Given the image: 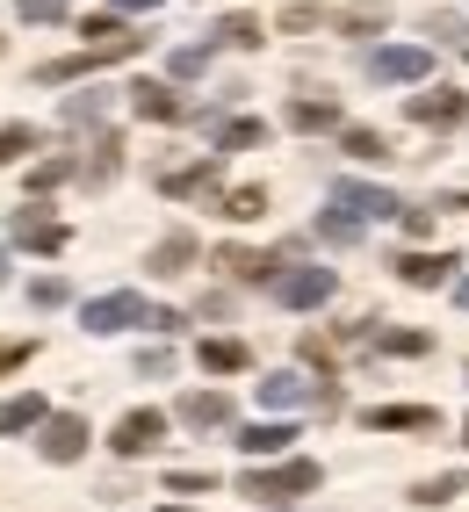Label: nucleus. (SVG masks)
<instances>
[{"mask_svg": "<svg viewBox=\"0 0 469 512\" xmlns=\"http://www.w3.org/2000/svg\"><path fill=\"white\" fill-rule=\"evenodd\" d=\"M239 491L260 498V505H296V498H311L318 491V462H275V469H246L239 476Z\"/></svg>", "mask_w": 469, "mask_h": 512, "instance_id": "nucleus-1", "label": "nucleus"}, {"mask_svg": "<svg viewBox=\"0 0 469 512\" xmlns=\"http://www.w3.org/2000/svg\"><path fill=\"white\" fill-rule=\"evenodd\" d=\"M145 37H116V44H87V51H73V58H51V65H37V80L44 87H58V80H80V73H102V65H116V58H130Z\"/></svg>", "mask_w": 469, "mask_h": 512, "instance_id": "nucleus-2", "label": "nucleus"}, {"mask_svg": "<svg viewBox=\"0 0 469 512\" xmlns=\"http://www.w3.org/2000/svg\"><path fill=\"white\" fill-rule=\"evenodd\" d=\"M80 325H87V332H130V325H152V311H145V296L109 289V296H94L87 311H80Z\"/></svg>", "mask_w": 469, "mask_h": 512, "instance_id": "nucleus-3", "label": "nucleus"}, {"mask_svg": "<svg viewBox=\"0 0 469 512\" xmlns=\"http://www.w3.org/2000/svg\"><path fill=\"white\" fill-rule=\"evenodd\" d=\"M260 404H318V412H340V390H318V383H304L296 368H275V375H260Z\"/></svg>", "mask_w": 469, "mask_h": 512, "instance_id": "nucleus-4", "label": "nucleus"}, {"mask_svg": "<svg viewBox=\"0 0 469 512\" xmlns=\"http://www.w3.org/2000/svg\"><path fill=\"white\" fill-rule=\"evenodd\" d=\"M275 303H289V311L332 303V267H289V275H275Z\"/></svg>", "mask_w": 469, "mask_h": 512, "instance_id": "nucleus-5", "label": "nucleus"}, {"mask_svg": "<svg viewBox=\"0 0 469 512\" xmlns=\"http://www.w3.org/2000/svg\"><path fill=\"white\" fill-rule=\"evenodd\" d=\"M159 440H166V412H152V404H145V412H123V419H116V440H109V448H116L123 462H138V455L159 448Z\"/></svg>", "mask_w": 469, "mask_h": 512, "instance_id": "nucleus-6", "label": "nucleus"}, {"mask_svg": "<svg viewBox=\"0 0 469 512\" xmlns=\"http://www.w3.org/2000/svg\"><path fill=\"white\" fill-rule=\"evenodd\" d=\"M405 116L419 130H448V123H469V94L462 87H433V94H412L405 101Z\"/></svg>", "mask_w": 469, "mask_h": 512, "instance_id": "nucleus-7", "label": "nucleus"}, {"mask_svg": "<svg viewBox=\"0 0 469 512\" xmlns=\"http://www.w3.org/2000/svg\"><path fill=\"white\" fill-rule=\"evenodd\" d=\"M15 238L29 253H65V246H73V231H65L44 202H22V210H15Z\"/></svg>", "mask_w": 469, "mask_h": 512, "instance_id": "nucleus-8", "label": "nucleus"}, {"mask_svg": "<svg viewBox=\"0 0 469 512\" xmlns=\"http://www.w3.org/2000/svg\"><path fill=\"white\" fill-rule=\"evenodd\" d=\"M433 73V51L426 44H383L368 51V80H426Z\"/></svg>", "mask_w": 469, "mask_h": 512, "instance_id": "nucleus-9", "label": "nucleus"}, {"mask_svg": "<svg viewBox=\"0 0 469 512\" xmlns=\"http://www.w3.org/2000/svg\"><path fill=\"white\" fill-rule=\"evenodd\" d=\"M217 181H224V166H217V159H188V166H166V174H159V195H174V202H203V195H217Z\"/></svg>", "mask_w": 469, "mask_h": 512, "instance_id": "nucleus-10", "label": "nucleus"}, {"mask_svg": "<svg viewBox=\"0 0 469 512\" xmlns=\"http://www.w3.org/2000/svg\"><path fill=\"white\" fill-rule=\"evenodd\" d=\"M37 448H44V462H80V455H87V419H80V412H51Z\"/></svg>", "mask_w": 469, "mask_h": 512, "instance_id": "nucleus-11", "label": "nucleus"}, {"mask_svg": "<svg viewBox=\"0 0 469 512\" xmlns=\"http://www.w3.org/2000/svg\"><path fill=\"white\" fill-rule=\"evenodd\" d=\"M368 433H441V412L433 404H376Z\"/></svg>", "mask_w": 469, "mask_h": 512, "instance_id": "nucleus-12", "label": "nucleus"}, {"mask_svg": "<svg viewBox=\"0 0 469 512\" xmlns=\"http://www.w3.org/2000/svg\"><path fill=\"white\" fill-rule=\"evenodd\" d=\"M332 202H347L354 217H405V202H397L390 188H368V181H332Z\"/></svg>", "mask_w": 469, "mask_h": 512, "instance_id": "nucleus-13", "label": "nucleus"}, {"mask_svg": "<svg viewBox=\"0 0 469 512\" xmlns=\"http://www.w3.org/2000/svg\"><path fill=\"white\" fill-rule=\"evenodd\" d=\"M123 94H130V109L152 116V123H181V116H188V101H181L174 87H159V80H130Z\"/></svg>", "mask_w": 469, "mask_h": 512, "instance_id": "nucleus-14", "label": "nucleus"}, {"mask_svg": "<svg viewBox=\"0 0 469 512\" xmlns=\"http://www.w3.org/2000/svg\"><path fill=\"white\" fill-rule=\"evenodd\" d=\"M174 419H181V426H195V433L231 426V397H224V390H188V397L174 404Z\"/></svg>", "mask_w": 469, "mask_h": 512, "instance_id": "nucleus-15", "label": "nucleus"}, {"mask_svg": "<svg viewBox=\"0 0 469 512\" xmlns=\"http://www.w3.org/2000/svg\"><path fill=\"white\" fill-rule=\"evenodd\" d=\"M354 332L368 339V347H383V354H405V361H412V354H433V339H426V332H405V325H376V318H361Z\"/></svg>", "mask_w": 469, "mask_h": 512, "instance_id": "nucleus-16", "label": "nucleus"}, {"mask_svg": "<svg viewBox=\"0 0 469 512\" xmlns=\"http://www.w3.org/2000/svg\"><path fill=\"white\" fill-rule=\"evenodd\" d=\"M217 267H224V275L231 282H275V253H253V246H217Z\"/></svg>", "mask_w": 469, "mask_h": 512, "instance_id": "nucleus-17", "label": "nucleus"}, {"mask_svg": "<svg viewBox=\"0 0 469 512\" xmlns=\"http://www.w3.org/2000/svg\"><path fill=\"white\" fill-rule=\"evenodd\" d=\"M195 253H203V246H195L188 231H174V238H159V246L145 253V275H188Z\"/></svg>", "mask_w": 469, "mask_h": 512, "instance_id": "nucleus-18", "label": "nucleus"}, {"mask_svg": "<svg viewBox=\"0 0 469 512\" xmlns=\"http://www.w3.org/2000/svg\"><path fill=\"white\" fill-rule=\"evenodd\" d=\"M397 275H405L412 289H441L455 275V253H405V260H397Z\"/></svg>", "mask_w": 469, "mask_h": 512, "instance_id": "nucleus-19", "label": "nucleus"}, {"mask_svg": "<svg viewBox=\"0 0 469 512\" xmlns=\"http://www.w3.org/2000/svg\"><path fill=\"white\" fill-rule=\"evenodd\" d=\"M289 440H296V426H289V419H267V426H239V448H246L253 462H267V455H282Z\"/></svg>", "mask_w": 469, "mask_h": 512, "instance_id": "nucleus-20", "label": "nucleus"}, {"mask_svg": "<svg viewBox=\"0 0 469 512\" xmlns=\"http://www.w3.org/2000/svg\"><path fill=\"white\" fill-rule=\"evenodd\" d=\"M51 412H44V397L37 390H22V397H8V404H0V440H8V433H29V426H44Z\"/></svg>", "mask_w": 469, "mask_h": 512, "instance_id": "nucleus-21", "label": "nucleus"}, {"mask_svg": "<svg viewBox=\"0 0 469 512\" xmlns=\"http://www.w3.org/2000/svg\"><path fill=\"white\" fill-rule=\"evenodd\" d=\"M289 123H296V130H347V123H340V101H332V94H318V101H311V94L289 101Z\"/></svg>", "mask_w": 469, "mask_h": 512, "instance_id": "nucleus-22", "label": "nucleus"}, {"mask_svg": "<svg viewBox=\"0 0 469 512\" xmlns=\"http://www.w3.org/2000/svg\"><path fill=\"white\" fill-rule=\"evenodd\" d=\"M116 166H123V138H116V130H102V138H94V159L80 166V174H87V188H109Z\"/></svg>", "mask_w": 469, "mask_h": 512, "instance_id": "nucleus-23", "label": "nucleus"}, {"mask_svg": "<svg viewBox=\"0 0 469 512\" xmlns=\"http://www.w3.org/2000/svg\"><path fill=\"white\" fill-rule=\"evenodd\" d=\"M253 145H267V123H260V116H231V123H217V152H253Z\"/></svg>", "mask_w": 469, "mask_h": 512, "instance_id": "nucleus-24", "label": "nucleus"}, {"mask_svg": "<svg viewBox=\"0 0 469 512\" xmlns=\"http://www.w3.org/2000/svg\"><path fill=\"white\" fill-rule=\"evenodd\" d=\"M340 145H347L354 159H368V166H383V159H390V138H383V130H361V123L340 130Z\"/></svg>", "mask_w": 469, "mask_h": 512, "instance_id": "nucleus-25", "label": "nucleus"}, {"mask_svg": "<svg viewBox=\"0 0 469 512\" xmlns=\"http://www.w3.org/2000/svg\"><path fill=\"white\" fill-rule=\"evenodd\" d=\"M246 361H253V354L239 347V339H203V368H210V375H239Z\"/></svg>", "mask_w": 469, "mask_h": 512, "instance_id": "nucleus-26", "label": "nucleus"}, {"mask_svg": "<svg viewBox=\"0 0 469 512\" xmlns=\"http://www.w3.org/2000/svg\"><path fill=\"white\" fill-rule=\"evenodd\" d=\"M318 238H325V246H354V238H361V217L340 202V210H325V217H318Z\"/></svg>", "mask_w": 469, "mask_h": 512, "instance_id": "nucleus-27", "label": "nucleus"}, {"mask_svg": "<svg viewBox=\"0 0 469 512\" xmlns=\"http://www.w3.org/2000/svg\"><path fill=\"white\" fill-rule=\"evenodd\" d=\"M224 217H231V224L267 217V188H231V195H224Z\"/></svg>", "mask_w": 469, "mask_h": 512, "instance_id": "nucleus-28", "label": "nucleus"}, {"mask_svg": "<svg viewBox=\"0 0 469 512\" xmlns=\"http://www.w3.org/2000/svg\"><path fill=\"white\" fill-rule=\"evenodd\" d=\"M462 491H469V476H462V469H448V476H426L412 498H419V505H448V498H462Z\"/></svg>", "mask_w": 469, "mask_h": 512, "instance_id": "nucleus-29", "label": "nucleus"}, {"mask_svg": "<svg viewBox=\"0 0 469 512\" xmlns=\"http://www.w3.org/2000/svg\"><path fill=\"white\" fill-rule=\"evenodd\" d=\"M217 44L253 51V44H260V22H253V15H224V22H217Z\"/></svg>", "mask_w": 469, "mask_h": 512, "instance_id": "nucleus-30", "label": "nucleus"}, {"mask_svg": "<svg viewBox=\"0 0 469 512\" xmlns=\"http://www.w3.org/2000/svg\"><path fill=\"white\" fill-rule=\"evenodd\" d=\"M102 109H109V94H94V87L87 94H65V123H73V130L80 123H102Z\"/></svg>", "mask_w": 469, "mask_h": 512, "instance_id": "nucleus-31", "label": "nucleus"}, {"mask_svg": "<svg viewBox=\"0 0 469 512\" xmlns=\"http://www.w3.org/2000/svg\"><path fill=\"white\" fill-rule=\"evenodd\" d=\"M22 152H37V130H29V123H8V130H0V166H15Z\"/></svg>", "mask_w": 469, "mask_h": 512, "instance_id": "nucleus-32", "label": "nucleus"}, {"mask_svg": "<svg viewBox=\"0 0 469 512\" xmlns=\"http://www.w3.org/2000/svg\"><path fill=\"white\" fill-rule=\"evenodd\" d=\"M340 29H347V37H368V29H383V0H361V8H347Z\"/></svg>", "mask_w": 469, "mask_h": 512, "instance_id": "nucleus-33", "label": "nucleus"}, {"mask_svg": "<svg viewBox=\"0 0 469 512\" xmlns=\"http://www.w3.org/2000/svg\"><path fill=\"white\" fill-rule=\"evenodd\" d=\"M166 65H174V80H203V65H210V44H181L174 58H166Z\"/></svg>", "mask_w": 469, "mask_h": 512, "instance_id": "nucleus-34", "label": "nucleus"}, {"mask_svg": "<svg viewBox=\"0 0 469 512\" xmlns=\"http://www.w3.org/2000/svg\"><path fill=\"white\" fill-rule=\"evenodd\" d=\"M166 491H217V469H166Z\"/></svg>", "mask_w": 469, "mask_h": 512, "instance_id": "nucleus-35", "label": "nucleus"}, {"mask_svg": "<svg viewBox=\"0 0 469 512\" xmlns=\"http://www.w3.org/2000/svg\"><path fill=\"white\" fill-rule=\"evenodd\" d=\"M296 354H304V361L318 368V383H332V347H325L318 332H304V339H296Z\"/></svg>", "mask_w": 469, "mask_h": 512, "instance_id": "nucleus-36", "label": "nucleus"}, {"mask_svg": "<svg viewBox=\"0 0 469 512\" xmlns=\"http://www.w3.org/2000/svg\"><path fill=\"white\" fill-rule=\"evenodd\" d=\"M73 174H80V166H73V159H44V166H37V174H29V188H37V195H44V188H58V181H73Z\"/></svg>", "mask_w": 469, "mask_h": 512, "instance_id": "nucleus-37", "label": "nucleus"}, {"mask_svg": "<svg viewBox=\"0 0 469 512\" xmlns=\"http://www.w3.org/2000/svg\"><path fill=\"white\" fill-rule=\"evenodd\" d=\"M65 296H73V289H65L58 275H44V282H29V303H37V311H58Z\"/></svg>", "mask_w": 469, "mask_h": 512, "instance_id": "nucleus-38", "label": "nucleus"}, {"mask_svg": "<svg viewBox=\"0 0 469 512\" xmlns=\"http://www.w3.org/2000/svg\"><path fill=\"white\" fill-rule=\"evenodd\" d=\"M22 22H65V0H15Z\"/></svg>", "mask_w": 469, "mask_h": 512, "instance_id": "nucleus-39", "label": "nucleus"}, {"mask_svg": "<svg viewBox=\"0 0 469 512\" xmlns=\"http://www.w3.org/2000/svg\"><path fill=\"white\" fill-rule=\"evenodd\" d=\"M138 375H152V383H159V375H174V354H166V347H145V354H138Z\"/></svg>", "mask_w": 469, "mask_h": 512, "instance_id": "nucleus-40", "label": "nucleus"}, {"mask_svg": "<svg viewBox=\"0 0 469 512\" xmlns=\"http://www.w3.org/2000/svg\"><path fill=\"white\" fill-rule=\"evenodd\" d=\"M22 361H29V339H0V375L22 368Z\"/></svg>", "mask_w": 469, "mask_h": 512, "instance_id": "nucleus-41", "label": "nucleus"}, {"mask_svg": "<svg viewBox=\"0 0 469 512\" xmlns=\"http://www.w3.org/2000/svg\"><path fill=\"white\" fill-rule=\"evenodd\" d=\"M433 217H441V210H405V231H412V238H426V231H433Z\"/></svg>", "mask_w": 469, "mask_h": 512, "instance_id": "nucleus-42", "label": "nucleus"}, {"mask_svg": "<svg viewBox=\"0 0 469 512\" xmlns=\"http://www.w3.org/2000/svg\"><path fill=\"white\" fill-rule=\"evenodd\" d=\"M116 8H123V15H152V8H159V0H116Z\"/></svg>", "mask_w": 469, "mask_h": 512, "instance_id": "nucleus-43", "label": "nucleus"}, {"mask_svg": "<svg viewBox=\"0 0 469 512\" xmlns=\"http://www.w3.org/2000/svg\"><path fill=\"white\" fill-rule=\"evenodd\" d=\"M455 303H462V311H469V282H462V289H455Z\"/></svg>", "mask_w": 469, "mask_h": 512, "instance_id": "nucleus-44", "label": "nucleus"}, {"mask_svg": "<svg viewBox=\"0 0 469 512\" xmlns=\"http://www.w3.org/2000/svg\"><path fill=\"white\" fill-rule=\"evenodd\" d=\"M0 282H8V253H0Z\"/></svg>", "mask_w": 469, "mask_h": 512, "instance_id": "nucleus-45", "label": "nucleus"}, {"mask_svg": "<svg viewBox=\"0 0 469 512\" xmlns=\"http://www.w3.org/2000/svg\"><path fill=\"white\" fill-rule=\"evenodd\" d=\"M166 512H181V505H166Z\"/></svg>", "mask_w": 469, "mask_h": 512, "instance_id": "nucleus-46", "label": "nucleus"}, {"mask_svg": "<svg viewBox=\"0 0 469 512\" xmlns=\"http://www.w3.org/2000/svg\"><path fill=\"white\" fill-rule=\"evenodd\" d=\"M462 440H469V426H462Z\"/></svg>", "mask_w": 469, "mask_h": 512, "instance_id": "nucleus-47", "label": "nucleus"}]
</instances>
